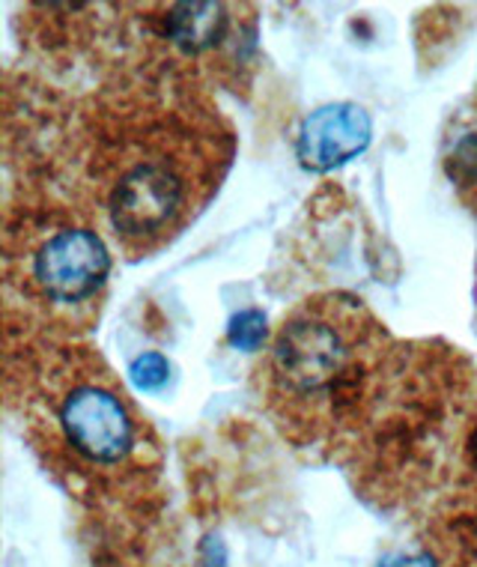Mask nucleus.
I'll list each match as a JSON object with an SVG mask.
<instances>
[{
	"mask_svg": "<svg viewBox=\"0 0 477 567\" xmlns=\"http://www.w3.org/2000/svg\"><path fill=\"white\" fill-rule=\"evenodd\" d=\"M450 176H454V183H457L463 195L477 192V132L466 135L454 147V153H450Z\"/></svg>",
	"mask_w": 477,
	"mask_h": 567,
	"instance_id": "nucleus-8",
	"label": "nucleus"
},
{
	"mask_svg": "<svg viewBox=\"0 0 477 567\" xmlns=\"http://www.w3.org/2000/svg\"><path fill=\"white\" fill-rule=\"evenodd\" d=\"M397 343L350 293H320L292 308L263 347L257 389L274 427L295 445L352 431Z\"/></svg>",
	"mask_w": 477,
	"mask_h": 567,
	"instance_id": "nucleus-2",
	"label": "nucleus"
},
{
	"mask_svg": "<svg viewBox=\"0 0 477 567\" xmlns=\"http://www.w3.org/2000/svg\"><path fill=\"white\" fill-rule=\"evenodd\" d=\"M28 424L51 466L84 481H128L156 470V442L146 419L87 347H58L49 371L28 389Z\"/></svg>",
	"mask_w": 477,
	"mask_h": 567,
	"instance_id": "nucleus-3",
	"label": "nucleus"
},
{
	"mask_svg": "<svg viewBox=\"0 0 477 567\" xmlns=\"http://www.w3.org/2000/svg\"><path fill=\"white\" fill-rule=\"evenodd\" d=\"M236 7L227 3H174L165 10L162 33L191 58L221 51L236 33Z\"/></svg>",
	"mask_w": 477,
	"mask_h": 567,
	"instance_id": "nucleus-6",
	"label": "nucleus"
},
{
	"mask_svg": "<svg viewBox=\"0 0 477 567\" xmlns=\"http://www.w3.org/2000/svg\"><path fill=\"white\" fill-rule=\"evenodd\" d=\"M132 380L146 389V392H153V389H162L170 377V364H167L165 355H158V352H144V355H137L135 362H132Z\"/></svg>",
	"mask_w": 477,
	"mask_h": 567,
	"instance_id": "nucleus-9",
	"label": "nucleus"
},
{
	"mask_svg": "<svg viewBox=\"0 0 477 567\" xmlns=\"http://www.w3.org/2000/svg\"><path fill=\"white\" fill-rule=\"evenodd\" d=\"M371 137L373 126L367 111L352 102H334V105H322L304 117L299 137H295V153L308 171L322 174V171H334L364 153Z\"/></svg>",
	"mask_w": 477,
	"mask_h": 567,
	"instance_id": "nucleus-5",
	"label": "nucleus"
},
{
	"mask_svg": "<svg viewBox=\"0 0 477 567\" xmlns=\"http://www.w3.org/2000/svg\"><path fill=\"white\" fill-rule=\"evenodd\" d=\"M227 341L239 347V350H260L269 343V329H266V313L257 311V308H248V311H239L230 320V329H227Z\"/></svg>",
	"mask_w": 477,
	"mask_h": 567,
	"instance_id": "nucleus-7",
	"label": "nucleus"
},
{
	"mask_svg": "<svg viewBox=\"0 0 477 567\" xmlns=\"http://www.w3.org/2000/svg\"><path fill=\"white\" fill-rule=\"evenodd\" d=\"M111 278L105 239L79 221H30L7 234V284L49 320L90 323Z\"/></svg>",
	"mask_w": 477,
	"mask_h": 567,
	"instance_id": "nucleus-4",
	"label": "nucleus"
},
{
	"mask_svg": "<svg viewBox=\"0 0 477 567\" xmlns=\"http://www.w3.org/2000/svg\"><path fill=\"white\" fill-rule=\"evenodd\" d=\"M234 158L218 111L183 93H146L111 111L87 162L90 195L128 260L165 251L215 197Z\"/></svg>",
	"mask_w": 477,
	"mask_h": 567,
	"instance_id": "nucleus-1",
	"label": "nucleus"
},
{
	"mask_svg": "<svg viewBox=\"0 0 477 567\" xmlns=\"http://www.w3.org/2000/svg\"><path fill=\"white\" fill-rule=\"evenodd\" d=\"M380 567H436L433 558L427 553H415V549H400V553H391L380 561Z\"/></svg>",
	"mask_w": 477,
	"mask_h": 567,
	"instance_id": "nucleus-10",
	"label": "nucleus"
}]
</instances>
